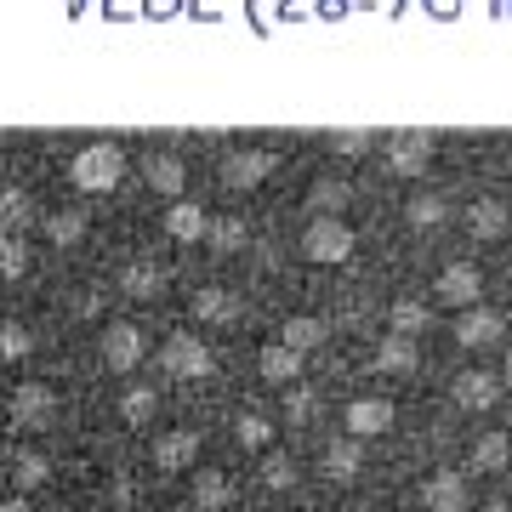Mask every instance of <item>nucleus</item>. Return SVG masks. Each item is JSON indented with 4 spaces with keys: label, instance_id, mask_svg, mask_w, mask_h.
I'll return each instance as SVG.
<instances>
[{
    "label": "nucleus",
    "instance_id": "obj_1",
    "mask_svg": "<svg viewBox=\"0 0 512 512\" xmlns=\"http://www.w3.org/2000/svg\"><path fill=\"white\" fill-rule=\"evenodd\" d=\"M97 365L109 376H137V365H148V330L137 319H109V291H103V325H97Z\"/></svg>",
    "mask_w": 512,
    "mask_h": 512
},
{
    "label": "nucleus",
    "instance_id": "obj_2",
    "mask_svg": "<svg viewBox=\"0 0 512 512\" xmlns=\"http://www.w3.org/2000/svg\"><path fill=\"white\" fill-rule=\"evenodd\" d=\"M148 359L171 376V382H205L211 370H217V359H211V348H205L194 330H171L160 348H148Z\"/></svg>",
    "mask_w": 512,
    "mask_h": 512
},
{
    "label": "nucleus",
    "instance_id": "obj_3",
    "mask_svg": "<svg viewBox=\"0 0 512 512\" xmlns=\"http://www.w3.org/2000/svg\"><path fill=\"white\" fill-rule=\"evenodd\" d=\"M200 461V433H188V427H171L154 439V467L160 473H188Z\"/></svg>",
    "mask_w": 512,
    "mask_h": 512
},
{
    "label": "nucleus",
    "instance_id": "obj_4",
    "mask_svg": "<svg viewBox=\"0 0 512 512\" xmlns=\"http://www.w3.org/2000/svg\"><path fill=\"white\" fill-rule=\"evenodd\" d=\"M302 245H308V256H319V262H348L353 256V228H342L336 217H319Z\"/></svg>",
    "mask_w": 512,
    "mask_h": 512
},
{
    "label": "nucleus",
    "instance_id": "obj_5",
    "mask_svg": "<svg viewBox=\"0 0 512 512\" xmlns=\"http://www.w3.org/2000/svg\"><path fill=\"white\" fill-rule=\"evenodd\" d=\"M495 399H501V376H490V370H461L456 376V404L461 410H490Z\"/></svg>",
    "mask_w": 512,
    "mask_h": 512
},
{
    "label": "nucleus",
    "instance_id": "obj_6",
    "mask_svg": "<svg viewBox=\"0 0 512 512\" xmlns=\"http://www.w3.org/2000/svg\"><path fill=\"white\" fill-rule=\"evenodd\" d=\"M114 410H120V421H126V427H148V421L160 416V393H154L148 382H131V387H120Z\"/></svg>",
    "mask_w": 512,
    "mask_h": 512
},
{
    "label": "nucleus",
    "instance_id": "obj_7",
    "mask_svg": "<svg viewBox=\"0 0 512 512\" xmlns=\"http://www.w3.org/2000/svg\"><path fill=\"white\" fill-rule=\"evenodd\" d=\"M268 171H274V160H268V154L239 148V154H228V165H222V183H228V188H256Z\"/></svg>",
    "mask_w": 512,
    "mask_h": 512
},
{
    "label": "nucleus",
    "instance_id": "obj_8",
    "mask_svg": "<svg viewBox=\"0 0 512 512\" xmlns=\"http://www.w3.org/2000/svg\"><path fill=\"white\" fill-rule=\"evenodd\" d=\"M478 291H484V279H478V268H467V262H456V268H444V274H439V302L473 308Z\"/></svg>",
    "mask_w": 512,
    "mask_h": 512
},
{
    "label": "nucleus",
    "instance_id": "obj_9",
    "mask_svg": "<svg viewBox=\"0 0 512 512\" xmlns=\"http://www.w3.org/2000/svg\"><path fill=\"white\" fill-rule=\"evenodd\" d=\"M188 495H194L200 512H222L228 501H234V484H228V473H217V467H200L194 484H188Z\"/></svg>",
    "mask_w": 512,
    "mask_h": 512
},
{
    "label": "nucleus",
    "instance_id": "obj_10",
    "mask_svg": "<svg viewBox=\"0 0 512 512\" xmlns=\"http://www.w3.org/2000/svg\"><path fill=\"white\" fill-rule=\"evenodd\" d=\"M501 313H490V308H467V319L456 325V342L461 348H490V342H501Z\"/></svg>",
    "mask_w": 512,
    "mask_h": 512
},
{
    "label": "nucleus",
    "instance_id": "obj_11",
    "mask_svg": "<svg viewBox=\"0 0 512 512\" xmlns=\"http://www.w3.org/2000/svg\"><path fill=\"white\" fill-rule=\"evenodd\" d=\"M188 313H194V319H205V325H228V319H239V302L222 291V285H205V291L188 296Z\"/></svg>",
    "mask_w": 512,
    "mask_h": 512
},
{
    "label": "nucleus",
    "instance_id": "obj_12",
    "mask_svg": "<svg viewBox=\"0 0 512 512\" xmlns=\"http://www.w3.org/2000/svg\"><path fill=\"white\" fill-rule=\"evenodd\" d=\"M421 501L433 512H461L467 507V478H456V473H433L427 484H421Z\"/></svg>",
    "mask_w": 512,
    "mask_h": 512
},
{
    "label": "nucleus",
    "instance_id": "obj_13",
    "mask_svg": "<svg viewBox=\"0 0 512 512\" xmlns=\"http://www.w3.org/2000/svg\"><path fill=\"white\" fill-rule=\"evenodd\" d=\"M393 427V404L387 399H353L348 404V433L365 439V433H387Z\"/></svg>",
    "mask_w": 512,
    "mask_h": 512
},
{
    "label": "nucleus",
    "instance_id": "obj_14",
    "mask_svg": "<svg viewBox=\"0 0 512 512\" xmlns=\"http://www.w3.org/2000/svg\"><path fill=\"white\" fill-rule=\"evenodd\" d=\"M501 228H507V205H501V200H478V205H467V234L495 239Z\"/></svg>",
    "mask_w": 512,
    "mask_h": 512
},
{
    "label": "nucleus",
    "instance_id": "obj_15",
    "mask_svg": "<svg viewBox=\"0 0 512 512\" xmlns=\"http://www.w3.org/2000/svg\"><path fill=\"white\" fill-rule=\"evenodd\" d=\"M507 461H512V439H507V433H484V439L473 444V467H478V473H501Z\"/></svg>",
    "mask_w": 512,
    "mask_h": 512
},
{
    "label": "nucleus",
    "instance_id": "obj_16",
    "mask_svg": "<svg viewBox=\"0 0 512 512\" xmlns=\"http://www.w3.org/2000/svg\"><path fill=\"white\" fill-rule=\"evenodd\" d=\"M319 467H325V478L348 484V478L359 473V444H353V439H336V444L325 450V461H319Z\"/></svg>",
    "mask_w": 512,
    "mask_h": 512
},
{
    "label": "nucleus",
    "instance_id": "obj_17",
    "mask_svg": "<svg viewBox=\"0 0 512 512\" xmlns=\"http://www.w3.org/2000/svg\"><path fill=\"white\" fill-rule=\"evenodd\" d=\"M376 370H387V376L416 370V348H410V336H387L382 348H376Z\"/></svg>",
    "mask_w": 512,
    "mask_h": 512
},
{
    "label": "nucleus",
    "instance_id": "obj_18",
    "mask_svg": "<svg viewBox=\"0 0 512 512\" xmlns=\"http://www.w3.org/2000/svg\"><path fill=\"white\" fill-rule=\"evenodd\" d=\"M296 370H302V353L296 348H285V342L279 348H262V376L268 382H296Z\"/></svg>",
    "mask_w": 512,
    "mask_h": 512
},
{
    "label": "nucleus",
    "instance_id": "obj_19",
    "mask_svg": "<svg viewBox=\"0 0 512 512\" xmlns=\"http://www.w3.org/2000/svg\"><path fill=\"white\" fill-rule=\"evenodd\" d=\"M387 154H393V165H399V171H410V177H416L421 165H427V154H433V143H427V137H393V148H387Z\"/></svg>",
    "mask_w": 512,
    "mask_h": 512
},
{
    "label": "nucleus",
    "instance_id": "obj_20",
    "mask_svg": "<svg viewBox=\"0 0 512 512\" xmlns=\"http://www.w3.org/2000/svg\"><path fill=\"white\" fill-rule=\"evenodd\" d=\"M200 245H211V251H239V245H245V222H239V217L205 222V239H200Z\"/></svg>",
    "mask_w": 512,
    "mask_h": 512
},
{
    "label": "nucleus",
    "instance_id": "obj_21",
    "mask_svg": "<svg viewBox=\"0 0 512 512\" xmlns=\"http://www.w3.org/2000/svg\"><path fill=\"white\" fill-rule=\"evenodd\" d=\"M325 342V319H285V348H319Z\"/></svg>",
    "mask_w": 512,
    "mask_h": 512
},
{
    "label": "nucleus",
    "instance_id": "obj_22",
    "mask_svg": "<svg viewBox=\"0 0 512 512\" xmlns=\"http://www.w3.org/2000/svg\"><path fill=\"white\" fill-rule=\"evenodd\" d=\"M427 330V308L421 302H399L393 308V336H421Z\"/></svg>",
    "mask_w": 512,
    "mask_h": 512
},
{
    "label": "nucleus",
    "instance_id": "obj_23",
    "mask_svg": "<svg viewBox=\"0 0 512 512\" xmlns=\"http://www.w3.org/2000/svg\"><path fill=\"white\" fill-rule=\"evenodd\" d=\"M234 433H239V444H245V450H262V444L274 439L268 416H239V421H234Z\"/></svg>",
    "mask_w": 512,
    "mask_h": 512
},
{
    "label": "nucleus",
    "instance_id": "obj_24",
    "mask_svg": "<svg viewBox=\"0 0 512 512\" xmlns=\"http://www.w3.org/2000/svg\"><path fill=\"white\" fill-rule=\"evenodd\" d=\"M262 484H268V490H291L296 484V461L291 456H268L262 461Z\"/></svg>",
    "mask_w": 512,
    "mask_h": 512
},
{
    "label": "nucleus",
    "instance_id": "obj_25",
    "mask_svg": "<svg viewBox=\"0 0 512 512\" xmlns=\"http://www.w3.org/2000/svg\"><path fill=\"white\" fill-rule=\"evenodd\" d=\"M308 205H313V211H342V205H348V188H342V183H313Z\"/></svg>",
    "mask_w": 512,
    "mask_h": 512
},
{
    "label": "nucleus",
    "instance_id": "obj_26",
    "mask_svg": "<svg viewBox=\"0 0 512 512\" xmlns=\"http://www.w3.org/2000/svg\"><path fill=\"white\" fill-rule=\"evenodd\" d=\"M439 217H444V200H433V194H421V200H410V222H416V228H433Z\"/></svg>",
    "mask_w": 512,
    "mask_h": 512
},
{
    "label": "nucleus",
    "instance_id": "obj_27",
    "mask_svg": "<svg viewBox=\"0 0 512 512\" xmlns=\"http://www.w3.org/2000/svg\"><path fill=\"white\" fill-rule=\"evenodd\" d=\"M313 416V393L308 387H296L291 399H285V421H308Z\"/></svg>",
    "mask_w": 512,
    "mask_h": 512
},
{
    "label": "nucleus",
    "instance_id": "obj_28",
    "mask_svg": "<svg viewBox=\"0 0 512 512\" xmlns=\"http://www.w3.org/2000/svg\"><path fill=\"white\" fill-rule=\"evenodd\" d=\"M336 148H342V154H359V148H365V137H353V131H342V137H336Z\"/></svg>",
    "mask_w": 512,
    "mask_h": 512
},
{
    "label": "nucleus",
    "instance_id": "obj_29",
    "mask_svg": "<svg viewBox=\"0 0 512 512\" xmlns=\"http://www.w3.org/2000/svg\"><path fill=\"white\" fill-rule=\"evenodd\" d=\"M501 387H512V353L501 359Z\"/></svg>",
    "mask_w": 512,
    "mask_h": 512
},
{
    "label": "nucleus",
    "instance_id": "obj_30",
    "mask_svg": "<svg viewBox=\"0 0 512 512\" xmlns=\"http://www.w3.org/2000/svg\"><path fill=\"white\" fill-rule=\"evenodd\" d=\"M478 512H512V507H501V501H490V507H478Z\"/></svg>",
    "mask_w": 512,
    "mask_h": 512
}]
</instances>
